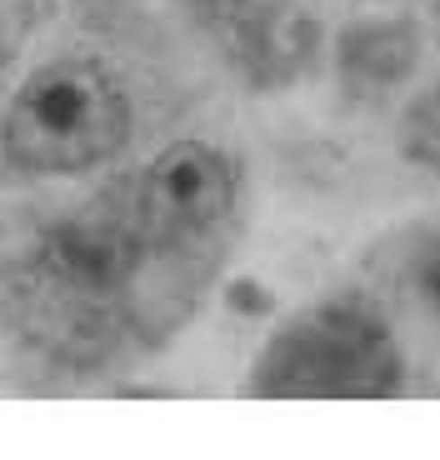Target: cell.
Returning a JSON list of instances; mask_svg holds the SVG:
<instances>
[{"label":"cell","mask_w":440,"mask_h":460,"mask_svg":"<svg viewBox=\"0 0 440 460\" xmlns=\"http://www.w3.org/2000/svg\"><path fill=\"white\" fill-rule=\"evenodd\" d=\"M140 255H145V241H140L130 210H120V216L116 210H85V216H70L66 226L50 230L46 251H40V270L70 300H110L140 270Z\"/></svg>","instance_id":"4"},{"label":"cell","mask_w":440,"mask_h":460,"mask_svg":"<svg viewBox=\"0 0 440 460\" xmlns=\"http://www.w3.org/2000/svg\"><path fill=\"white\" fill-rule=\"evenodd\" d=\"M426 286H430V296H436V305H440V241H436V251H430V265H426Z\"/></svg>","instance_id":"7"},{"label":"cell","mask_w":440,"mask_h":460,"mask_svg":"<svg viewBox=\"0 0 440 460\" xmlns=\"http://www.w3.org/2000/svg\"><path fill=\"white\" fill-rule=\"evenodd\" d=\"M130 136V101L91 60H50L5 111V155L25 175H75L110 161Z\"/></svg>","instance_id":"1"},{"label":"cell","mask_w":440,"mask_h":460,"mask_svg":"<svg viewBox=\"0 0 440 460\" xmlns=\"http://www.w3.org/2000/svg\"><path fill=\"white\" fill-rule=\"evenodd\" d=\"M251 380L260 395L360 401V395H391L400 385V356H395L385 325L371 321L365 311L321 305L270 335Z\"/></svg>","instance_id":"2"},{"label":"cell","mask_w":440,"mask_h":460,"mask_svg":"<svg viewBox=\"0 0 440 460\" xmlns=\"http://www.w3.org/2000/svg\"><path fill=\"white\" fill-rule=\"evenodd\" d=\"M196 25L231 56L241 75L255 85H276L305 66L311 35L290 11H276L266 0H190Z\"/></svg>","instance_id":"5"},{"label":"cell","mask_w":440,"mask_h":460,"mask_svg":"<svg viewBox=\"0 0 440 460\" xmlns=\"http://www.w3.org/2000/svg\"><path fill=\"white\" fill-rule=\"evenodd\" d=\"M235 165L206 140H175L161 150L136 181L130 220H136L145 251L190 245L231 216Z\"/></svg>","instance_id":"3"},{"label":"cell","mask_w":440,"mask_h":460,"mask_svg":"<svg viewBox=\"0 0 440 460\" xmlns=\"http://www.w3.org/2000/svg\"><path fill=\"white\" fill-rule=\"evenodd\" d=\"M400 150H406L416 165L440 171V85L426 91L406 115H400Z\"/></svg>","instance_id":"6"}]
</instances>
